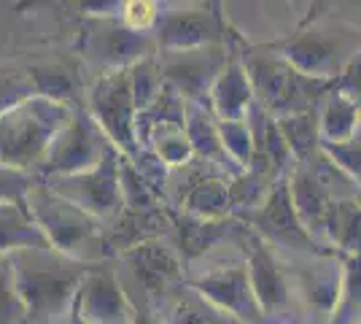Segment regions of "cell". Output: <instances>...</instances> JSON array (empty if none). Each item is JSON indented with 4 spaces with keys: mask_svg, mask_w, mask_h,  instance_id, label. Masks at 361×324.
<instances>
[{
    "mask_svg": "<svg viewBox=\"0 0 361 324\" xmlns=\"http://www.w3.org/2000/svg\"><path fill=\"white\" fill-rule=\"evenodd\" d=\"M189 287L197 289L205 300H211L216 308L235 316L238 322H262V308L256 303V294L248 281V268L245 263L238 265H219L208 270L202 278L189 281Z\"/></svg>",
    "mask_w": 361,
    "mask_h": 324,
    "instance_id": "8",
    "label": "cell"
},
{
    "mask_svg": "<svg viewBox=\"0 0 361 324\" xmlns=\"http://www.w3.org/2000/svg\"><path fill=\"white\" fill-rule=\"evenodd\" d=\"M25 200L30 205L32 219L49 238V244L65 257L84 265H97L111 254L103 222H97L84 208L60 198L57 192H51L44 181H35Z\"/></svg>",
    "mask_w": 361,
    "mask_h": 324,
    "instance_id": "3",
    "label": "cell"
},
{
    "mask_svg": "<svg viewBox=\"0 0 361 324\" xmlns=\"http://www.w3.org/2000/svg\"><path fill=\"white\" fill-rule=\"evenodd\" d=\"M65 324H90V322H84L81 316H75V313H73V316H71V319H68V322H65Z\"/></svg>",
    "mask_w": 361,
    "mask_h": 324,
    "instance_id": "34",
    "label": "cell"
},
{
    "mask_svg": "<svg viewBox=\"0 0 361 324\" xmlns=\"http://www.w3.org/2000/svg\"><path fill=\"white\" fill-rule=\"evenodd\" d=\"M226 68V57L219 47L195 49V52H167L162 65L165 84H170L183 100L200 103L205 95H211L216 78Z\"/></svg>",
    "mask_w": 361,
    "mask_h": 324,
    "instance_id": "10",
    "label": "cell"
},
{
    "mask_svg": "<svg viewBox=\"0 0 361 324\" xmlns=\"http://www.w3.org/2000/svg\"><path fill=\"white\" fill-rule=\"evenodd\" d=\"M111 149H116L108 136L100 130V124L92 119V114L75 108L73 119L62 127L57 140L51 143L44 162L32 170L38 181L57 179V176H75L100 165Z\"/></svg>",
    "mask_w": 361,
    "mask_h": 324,
    "instance_id": "5",
    "label": "cell"
},
{
    "mask_svg": "<svg viewBox=\"0 0 361 324\" xmlns=\"http://www.w3.org/2000/svg\"><path fill=\"white\" fill-rule=\"evenodd\" d=\"M38 179L27 170L0 168V200H22Z\"/></svg>",
    "mask_w": 361,
    "mask_h": 324,
    "instance_id": "30",
    "label": "cell"
},
{
    "mask_svg": "<svg viewBox=\"0 0 361 324\" xmlns=\"http://www.w3.org/2000/svg\"><path fill=\"white\" fill-rule=\"evenodd\" d=\"M326 32L329 30L307 32L286 49L288 65L300 71L302 76L324 81L334 76L343 65L348 68V62L356 57L359 44H353L345 32H334V35H326Z\"/></svg>",
    "mask_w": 361,
    "mask_h": 324,
    "instance_id": "9",
    "label": "cell"
},
{
    "mask_svg": "<svg viewBox=\"0 0 361 324\" xmlns=\"http://www.w3.org/2000/svg\"><path fill=\"white\" fill-rule=\"evenodd\" d=\"M49 238L32 219L27 200H0V257L25 248H49ZM54 248V246H51Z\"/></svg>",
    "mask_w": 361,
    "mask_h": 324,
    "instance_id": "15",
    "label": "cell"
},
{
    "mask_svg": "<svg viewBox=\"0 0 361 324\" xmlns=\"http://www.w3.org/2000/svg\"><path fill=\"white\" fill-rule=\"evenodd\" d=\"M0 324H27V306L16 289L11 257H0Z\"/></svg>",
    "mask_w": 361,
    "mask_h": 324,
    "instance_id": "25",
    "label": "cell"
},
{
    "mask_svg": "<svg viewBox=\"0 0 361 324\" xmlns=\"http://www.w3.org/2000/svg\"><path fill=\"white\" fill-rule=\"evenodd\" d=\"M229 222H219V219H197V216H183L178 222L180 232V254L186 260H197L205 251H211L216 244H221L229 235Z\"/></svg>",
    "mask_w": 361,
    "mask_h": 324,
    "instance_id": "21",
    "label": "cell"
},
{
    "mask_svg": "<svg viewBox=\"0 0 361 324\" xmlns=\"http://www.w3.org/2000/svg\"><path fill=\"white\" fill-rule=\"evenodd\" d=\"M245 268H248V281H251V289H254L262 313L283 308L288 303L286 278L281 273L278 263L272 260L270 248L264 246V244H259L256 238L254 248H251V254L245 260Z\"/></svg>",
    "mask_w": 361,
    "mask_h": 324,
    "instance_id": "18",
    "label": "cell"
},
{
    "mask_svg": "<svg viewBox=\"0 0 361 324\" xmlns=\"http://www.w3.org/2000/svg\"><path fill=\"white\" fill-rule=\"evenodd\" d=\"M154 41L149 32L130 30L124 22H103L87 35V54L108 71H130L137 62L149 60Z\"/></svg>",
    "mask_w": 361,
    "mask_h": 324,
    "instance_id": "11",
    "label": "cell"
},
{
    "mask_svg": "<svg viewBox=\"0 0 361 324\" xmlns=\"http://www.w3.org/2000/svg\"><path fill=\"white\" fill-rule=\"evenodd\" d=\"M211 106L219 122H243L248 116L254 106V87L243 65L226 62V68L211 90Z\"/></svg>",
    "mask_w": 361,
    "mask_h": 324,
    "instance_id": "16",
    "label": "cell"
},
{
    "mask_svg": "<svg viewBox=\"0 0 361 324\" xmlns=\"http://www.w3.org/2000/svg\"><path fill=\"white\" fill-rule=\"evenodd\" d=\"M73 313L90 324H133L137 311L124 292L119 273L111 265L97 263L81 281Z\"/></svg>",
    "mask_w": 361,
    "mask_h": 324,
    "instance_id": "7",
    "label": "cell"
},
{
    "mask_svg": "<svg viewBox=\"0 0 361 324\" xmlns=\"http://www.w3.org/2000/svg\"><path fill=\"white\" fill-rule=\"evenodd\" d=\"M288 189H291L294 211L300 216L302 227L310 232V238L316 241V235H326L329 214L334 208V200L329 198V192L318 184L307 168H300L294 173V179L288 181Z\"/></svg>",
    "mask_w": 361,
    "mask_h": 324,
    "instance_id": "17",
    "label": "cell"
},
{
    "mask_svg": "<svg viewBox=\"0 0 361 324\" xmlns=\"http://www.w3.org/2000/svg\"><path fill=\"white\" fill-rule=\"evenodd\" d=\"M340 92L348 95L350 100H361V47L356 57L348 62L345 73L340 78Z\"/></svg>",
    "mask_w": 361,
    "mask_h": 324,
    "instance_id": "32",
    "label": "cell"
},
{
    "mask_svg": "<svg viewBox=\"0 0 361 324\" xmlns=\"http://www.w3.org/2000/svg\"><path fill=\"white\" fill-rule=\"evenodd\" d=\"M359 124H361V111L356 106V100H350L348 95L337 92L329 97L326 111H324L318 127H321L324 143H343V140H350L359 133Z\"/></svg>",
    "mask_w": 361,
    "mask_h": 324,
    "instance_id": "22",
    "label": "cell"
},
{
    "mask_svg": "<svg viewBox=\"0 0 361 324\" xmlns=\"http://www.w3.org/2000/svg\"><path fill=\"white\" fill-rule=\"evenodd\" d=\"M32 95H38L32 73H25L14 65H3L0 68V116L6 111H11L16 103L32 97Z\"/></svg>",
    "mask_w": 361,
    "mask_h": 324,
    "instance_id": "27",
    "label": "cell"
},
{
    "mask_svg": "<svg viewBox=\"0 0 361 324\" xmlns=\"http://www.w3.org/2000/svg\"><path fill=\"white\" fill-rule=\"evenodd\" d=\"M16 289L27 306V324H65L92 265L75 263L57 248H25L11 254Z\"/></svg>",
    "mask_w": 361,
    "mask_h": 324,
    "instance_id": "1",
    "label": "cell"
},
{
    "mask_svg": "<svg viewBox=\"0 0 361 324\" xmlns=\"http://www.w3.org/2000/svg\"><path fill=\"white\" fill-rule=\"evenodd\" d=\"M137 311V308H135ZM133 324H165L157 313H151V311H137L135 313V322Z\"/></svg>",
    "mask_w": 361,
    "mask_h": 324,
    "instance_id": "33",
    "label": "cell"
},
{
    "mask_svg": "<svg viewBox=\"0 0 361 324\" xmlns=\"http://www.w3.org/2000/svg\"><path fill=\"white\" fill-rule=\"evenodd\" d=\"M159 311H162L159 319L165 324H243L235 316L216 308L211 300H205L189 284H180L170 294H165Z\"/></svg>",
    "mask_w": 361,
    "mask_h": 324,
    "instance_id": "19",
    "label": "cell"
},
{
    "mask_svg": "<svg viewBox=\"0 0 361 324\" xmlns=\"http://www.w3.org/2000/svg\"><path fill=\"white\" fill-rule=\"evenodd\" d=\"M324 152L361 189V130L350 140H343V143H324Z\"/></svg>",
    "mask_w": 361,
    "mask_h": 324,
    "instance_id": "29",
    "label": "cell"
},
{
    "mask_svg": "<svg viewBox=\"0 0 361 324\" xmlns=\"http://www.w3.org/2000/svg\"><path fill=\"white\" fill-rule=\"evenodd\" d=\"M359 127H361V124H359Z\"/></svg>",
    "mask_w": 361,
    "mask_h": 324,
    "instance_id": "36",
    "label": "cell"
},
{
    "mask_svg": "<svg viewBox=\"0 0 361 324\" xmlns=\"http://www.w3.org/2000/svg\"><path fill=\"white\" fill-rule=\"evenodd\" d=\"M356 203H359V205H361V192H359V198H356Z\"/></svg>",
    "mask_w": 361,
    "mask_h": 324,
    "instance_id": "35",
    "label": "cell"
},
{
    "mask_svg": "<svg viewBox=\"0 0 361 324\" xmlns=\"http://www.w3.org/2000/svg\"><path fill=\"white\" fill-rule=\"evenodd\" d=\"M121 260L127 265V273L133 278V284L143 289V297H162L176 289V284L180 281V265L176 260V254L167 246H162L159 241H149L140 246L130 248L121 254Z\"/></svg>",
    "mask_w": 361,
    "mask_h": 324,
    "instance_id": "13",
    "label": "cell"
},
{
    "mask_svg": "<svg viewBox=\"0 0 361 324\" xmlns=\"http://www.w3.org/2000/svg\"><path fill=\"white\" fill-rule=\"evenodd\" d=\"M361 316V257H353L348 263L343 292H340V311L331 324H356Z\"/></svg>",
    "mask_w": 361,
    "mask_h": 324,
    "instance_id": "28",
    "label": "cell"
},
{
    "mask_svg": "<svg viewBox=\"0 0 361 324\" xmlns=\"http://www.w3.org/2000/svg\"><path fill=\"white\" fill-rule=\"evenodd\" d=\"M278 130L286 138L288 149L297 152V157H307L316 152V138L321 136V127L307 114H294V116L278 119Z\"/></svg>",
    "mask_w": 361,
    "mask_h": 324,
    "instance_id": "26",
    "label": "cell"
},
{
    "mask_svg": "<svg viewBox=\"0 0 361 324\" xmlns=\"http://www.w3.org/2000/svg\"><path fill=\"white\" fill-rule=\"evenodd\" d=\"M121 155L119 149H111L108 157L94 165L92 170L75 173V176H57V179H46L44 184L57 192L60 198L71 200L73 205L84 208L97 222H103V227L114 224L124 211L121 200Z\"/></svg>",
    "mask_w": 361,
    "mask_h": 324,
    "instance_id": "4",
    "label": "cell"
},
{
    "mask_svg": "<svg viewBox=\"0 0 361 324\" xmlns=\"http://www.w3.org/2000/svg\"><path fill=\"white\" fill-rule=\"evenodd\" d=\"M159 19L157 14V6L154 3H146V0H133V3H124L121 6V22L135 32H146L151 30V25Z\"/></svg>",
    "mask_w": 361,
    "mask_h": 324,
    "instance_id": "31",
    "label": "cell"
},
{
    "mask_svg": "<svg viewBox=\"0 0 361 324\" xmlns=\"http://www.w3.org/2000/svg\"><path fill=\"white\" fill-rule=\"evenodd\" d=\"M326 238L331 244L361 257V205L356 200L334 203L329 214V224H326Z\"/></svg>",
    "mask_w": 361,
    "mask_h": 324,
    "instance_id": "24",
    "label": "cell"
},
{
    "mask_svg": "<svg viewBox=\"0 0 361 324\" xmlns=\"http://www.w3.org/2000/svg\"><path fill=\"white\" fill-rule=\"evenodd\" d=\"M90 114L127 160L137 155V106L130 87V71H108L97 78L90 97Z\"/></svg>",
    "mask_w": 361,
    "mask_h": 324,
    "instance_id": "6",
    "label": "cell"
},
{
    "mask_svg": "<svg viewBox=\"0 0 361 324\" xmlns=\"http://www.w3.org/2000/svg\"><path fill=\"white\" fill-rule=\"evenodd\" d=\"M256 224V230L262 232L267 241L278 244L283 248H300V251H313L316 241L310 238V232L302 227L300 216L294 211V203H291V189L288 184L278 181L272 186L267 203L248 216Z\"/></svg>",
    "mask_w": 361,
    "mask_h": 324,
    "instance_id": "12",
    "label": "cell"
},
{
    "mask_svg": "<svg viewBox=\"0 0 361 324\" xmlns=\"http://www.w3.org/2000/svg\"><path fill=\"white\" fill-rule=\"evenodd\" d=\"M73 114V103L44 95H32L6 111L0 116V168L32 173Z\"/></svg>",
    "mask_w": 361,
    "mask_h": 324,
    "instance_id": "2",
    "label": "cell"
},
{
    "mask_svg": "<svg viewBox=\"0 0 361 324\" xmlns=\"http://www.w3.org/2000/svg\"><path fill=\"white\" fill-rule=\"evenodd\" d=\"M183 127H186V136L189 143L195 149V157H202L205 162L216 165L219 160H226V149L219 136V122L211 111H205L202 103L195 100H186V116H183Z\"/></svg>",
    "mask_w": 361,
    "mask_h": 324,
    "instance_id": "20",
    "label": "cell"
},
{
    "mask_svg": "<svg viewBox=\"0 0 361 324\" xmlns=\"http://www.w3.org/2000/svg\"><path fill=\"white\" fill-rule=\"evenodd\" d=\"M157 41L165 52H195L216 47L221 41V28L211 11H178L159 19Z\"/></svg>",
    "mask_w": 361,
    "mask_h": 324,
    "instance_id": "14",
    "label": "cell"
},
{
    "mask_svg": "<svg viewBox=\"0 0 361 324\" xmlns=\"http://www.w3.org/2000/svg\"><path fill=\"white\" fill-rule=\"evenodd\" d=\"M183 205L189 216L197 219H219L229 211V181L216 179V176H205L202 181H197L189 195L183 198Z\"/></svg>",
    "mask_w": 361,
    "mask_h": 324,
    "instance_id": "23",
    "label": "cell"
}]
</instances>
